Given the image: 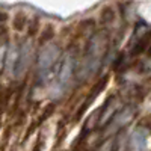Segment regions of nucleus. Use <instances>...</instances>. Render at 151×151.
Masks as SVG:
<instances>
[{
    "label": "nucleus",
    "mask_w": 151,
    "mask_h": 151,
    "mask_svg": "<svg viewBox=\"0 0 151 151\" xmlns=\"http://www.w3.org/2000/svg\"><path fill=\"white\" fill-rule=\"evenodd\" d=\"M60 50L56 44H45L36 59V83L45 85L48 77L58 70L60 62Z\"/></svg>",
    "instance_id": "nucleus-2"
},
{
    "label": "nucleus",
    "mask_w": 151,
    "mask_h": 151,
    "mask_svg": "<svg viewBox=\"0 0 151 151\" xmlns=\"http://www.w3.org/2000/svg\"><path fill=\"white\" fill-rule=\"evenodd\" d=\"M109 50V33L106 30H98L91 36L85 47V53L82 56V64L77 71L79 79L86 80L100 68L103 64L104 56Z\"/></svg>",
    "instance_id": "nucleus-1"
},
{
    "label": "nucleus",
    "mask_w": 151,
    "mask_h": 151,
    "mask_svg": "<svg viewBox=\"0 0 151 151\" xmlns=\"http://www.w3.org/2000/svg\"><path fill=\"white\" fill-rule=\"evenodd\" d=\"M122 107H119V100L116 95H110L109 100L106 101V104L100 110V116H98V125L100 127H106V125L113 119V116L121 110Z\"/></svg>",
    "instance_id": "nucleus-6"
},
{
    "label": "nucleus",
    "mask_w": 151,
    "mask_h": 151,
    "mask_svg": "<svg viewBox=\"0 0 151 151\" xmlns=\"http://www.w3.org/2000/svg\"><path fill=\"white\" fill-rule=\"evenodd\" d=\"M150 133L145 127H136L130 137V150L132 151H148L150 150Z\"/></svg>",
    "instance_id": "nucleus-7"
},
{
    "label": "nucleus",
    "mask_w": 151,
    "mask_h": 151,
    "mask_svg": "<svg viewBox=\"0 0 151 151\" xmlns=\"http://www.w3.org/2000/svg\"><path fill=\"white\" fill-rule=\"evenodd\" d=\"M76 53L74 52H68L64 55V58L60 59L59 67L56 70V82L53 86V95L60 97L64 94L68 86L71 83V79L76 73Z\"/></svg>",
    "instance_id": "nucleus-3"
},
{
    "label": "nucleus",
    "mask_w": 151,
    "mask_h": 151,
    "mask_svg": "<svg viewBox=\"0 0 151 151\" xmlns=\"http://www.w3.org/2000/svg\"><path fill=\"white\" fill-rule=\"evenodd\" d=\"M106 83H107V76H104V77H103L101 80L95 83V86L92 88V91L89 92V97L86 98V101H85V103L82 104V107L79 109V112H77V118H79V116L82 115V113H83V112H85V110H86L88 107H89V106L92 104V101H94V100H95V98L98 97V94H100V92H101V91L104 89Z\"/></svg>",
    "instance_id": "nucleus-8"
},
{
    "label": "nucleus",
    "mask_w": 151,
    "mask_h": 151,
    "mask_svg": "<svg viewBox=\"0 0 151 151\" xmlns=\"http://www.w3.org/2000/svg\"><path fill=\"white\" fill-rule=\"evenodd\" d=\"M136 115V107L134 106H125L122 107L115 116H113V119L106 125V136L112 134V133H116L119 130H122L125 125H127Z\"/></svg>",
    "instance_id": "nucleus-4"
},
{
    "label": "nucleus",
    "mask_w": 151,
    "mask_h": 151,
    "mask_svg": "<svg viewBox=\"0 0 151 151\" xmlns=\"http://www.w3.org/2000/svg\"><path fill=\"white\" fill-rule=\"evenodd\" d=\"M32 58H33V47H32V42H30V41L23 42L21 47L18 48L17 64H15L14 73H12V76H14L15 79L21 77V76L27 71L30 62H32Z\"/></svg>",
    "instance_id": "nucleus-5"
}]
</instances>
